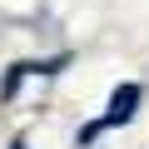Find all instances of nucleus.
I'll return each mask as SVG.
<instances>
[{"label": "nucleus", "instance_id": "nucleus-1", "mask_svg": "<svg viewBox=\"0 0 149 149\" xmlns=\"http://www.w3.org/2000/svg\"><path fill=\"white\" fill-rule=\"evenodd\" d=\"M134 104H139V85H119L114 95H109V114L104 119H95L85 134H80V144H90L100 129H109V124H124V119H134Z\"/></svg>", "mask_w": 149, "mask_h": 149}, {"label": "nucleus", "instance_id": "nucleus-2", "mask_svg": "<svg viewBox=\"0 0 149 149\" xmlns=\"http://www.w3.org/2000/svg\"><path fill=\"white\" fill-rule=\"evenodd\" d=\"M10 149H25V144H20V139H15V144H10Z\"/></svg>", "mask_w": 149, "mask_h": 149}]
</instances>
